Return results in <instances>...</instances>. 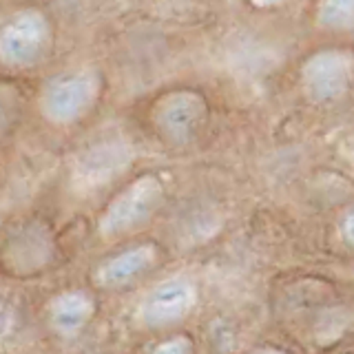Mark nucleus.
<instances>
[{
	"label": "nucleus",
	"mask_w": 354,
	"mask_h": 354,
	"mask_svg": "<svg viewBox=\"0 0 354 354\" xmlns=\"http://www.w3.org/2000/svg\"><path fill=\"white\" fill-rule=\"evenodd\" d=\"M304 91L315 102H335L354 84V55L343 49H321L301 66Z\"/></svg>",
	"instance_id": "obj_1"
},
{
	"label": "nucleus",
	"mask_w": 354,
	"mask_h": 354,
	"mask_svg": "<svg viewBox=\"0 0 354 354\" xmlns=\"http://www.w3.org/2000/svg\"><path fill=\"white\" fill-rule=\"evenodd\" d=\"M158 127L166 140L175 144H188L199 138L208 122V104L202 93L184 88L164 97L158 106Z\"/></svg>",
	"instance_id": "obj_2"
},
{
	"label": "nucleus",
	"mask_w": 354,
	"mask_h": 354,
	"mask_svg": "<svg viewBox=\"0 0 354 354\" xmlns=\"http://www.w3.org/2000/svg\"><path fill=\"white\" fill-rule=\"evenodd\" d=\"M197 301V288L177 277L162 283L149 299V319L158 326H173L177 321L188 317Z\"/></svg>",
	"instance_id": "obj_3"
},
{
	"label": "nucleus",
	"mask_w": 354,
	"mask_h": 354,
	"mask_svg": "<svg viewBox=\"0 0 354 354\" xmlns=\"http://www.w3.org/2000/svg\"><path fill=\"white\" fill-rule=\"evenodd\" d=\"M319 18L326 27L346 29L354 25V3H326L319 9Z\"/></svg>",
	"instance_id": "obj_4"
},
{
	"label": "nucleus",
	"mask_w": 354,
	"mask_h": 354,
	"mask_svg": "<svg viewBox=\"0 0 354 354\" xmlns=\"http://www.w3.org/2000/svg\"><path fill=\"white\" fill-rule=\"evenodd\" d=\"M155 354H195V343L191 337L177 335L169 341H164L162 346L155 350Z\"/></svg>",
	"instance_id": "obj_5"
},
{
	"label": "nucleus",
	"mask_w": 354,
	"mask_h": 354,
	"mask_svg": "<svg viewBox=\"0 0 354 354\" xmlns=\"http://www.w3.org/2000/svg\"><path fill=\"white\" fill-rule=\"evenodd\" d=\"M341 235L354 248V210L343 217V221H341Z\"/></svg>",
	"instance_id": "obj_6"
},
{
	"label": "nucleus",
	"mask_w": 354,
	"mask_h": 354,
	"mask_svg": "<svg viewBox=\"0 0 354 354\" xmlns=\"http://www.w3.org/2000/svg\"><path fill=\"white\" fill-rule=\"evenodd\" d=\"M257 354H283V352H277V350H263V352H257Z\"/></svg>",
	"instance_id": "obj_7"
}]
</instances>
